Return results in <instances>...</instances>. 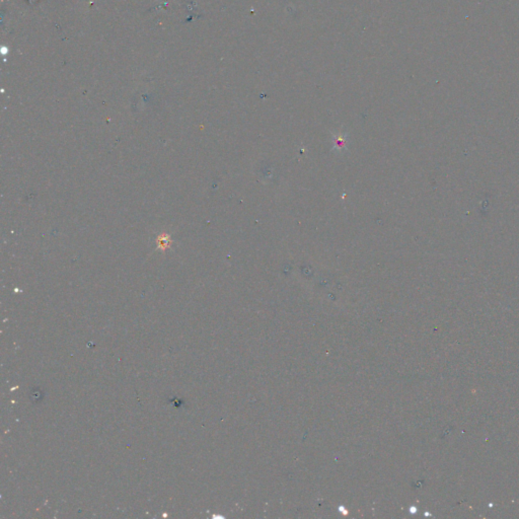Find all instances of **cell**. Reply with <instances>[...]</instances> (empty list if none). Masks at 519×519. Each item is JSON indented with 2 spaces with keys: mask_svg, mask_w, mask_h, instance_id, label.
Segmentation results:
<instances>
[{
  "mask_svg": "<svg viewBox=\"0 0 519 519\" xmlns=\"http://www.w3.org/2000/svg\"><path fill=\"white\" fill-rule=\"evenodd\" d=\"M166 240H168V236L166 238H164L162 236V238H160V240H158V242H160V246L162 248H164L166 246H168Z\"/></svg>",
  "mask_w": 519,
  "mask_h": 519,
  "instance_id": "1",
  "label": "cell"
}]
</instances>
